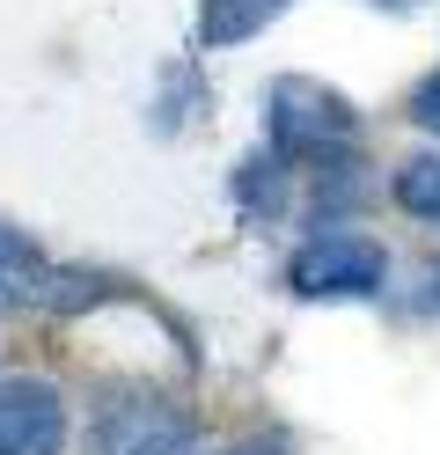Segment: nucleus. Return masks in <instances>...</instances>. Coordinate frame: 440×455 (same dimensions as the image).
Here are the masks:
<instances>
[{"label": "nucleus", "instance_id": "1", "mask_svg": "<svg viewBox=\"0 0 440 455\" xmlns=\"http://www.w3.org/2000/svg\"><path fill=\"white\" fill-rule=\"evenodd\" d=\"M264 140H272L279 162H323L360 140V110L308 74H279L264 89Z\"/></svg>", "mask_w": 440, "mask_h": 455}, {"label": "nucleus", "instance_id": "2", "mask_svg": "<svg viewBox=\"0 0 440 455\" xmlns=\"http://www.w3.org/2000/svg\"><path fill=\"white\" fill-rule=\"evenodd\" d=\"M96 455H198V419L155 382H125L96 404Z\"/></svg>", "mask_w": 440, "mask_h": 455}, {"label": "nucleus", "instance_id": "3", "mask_svg": "<svg viewBox=\"0 0 440 455\" xmlns=\"http://www.w3.org/2000/svg\"><path fill=\"white\" fill-rule=\"evenodd\" d=\"M286 287L301 301H374L389 287V250L374 235H352V228H331V235H308L286 258Z\"/></svg>", "mask_w": 440, "mask_h": 455}, {"label": "nucleus", "instance_id": "4", "mask_svg": "<svg viewBox=\"0 0 440 455\" xmlns=\"http://www.w3.org/2000/svg\"><path fill=\"white\" fill-rule=\"evenodd\" d=\"M0 455H67V396L44 375L0 382Z\"/></svg>", "mask_w": 440, "mask_h": 455}, {"label": "nucleus", "instance_id": "5", "mask_svg": "<svg viewBox=\"0 0 440 455\" xmlns=\"http://www.w3.org/2000/svg\"><path fill=\"white\" fill-rule=\"evenodd\" d=\"M286 0H198V52H235L257 30H272Z\"/></svg>", "mask_w": 440, "mask_h": 455}, {"label": "nucleus", "instance_id": "6", "mask_svg": "<svg viewBox=\"0 0 440 455\" xmlns=\"http://www.w3.org/2000/svg\"><path fill=\"white\" fill-rule=\"evenodd\" d=\"M52 265L37 258V250H29L22 235H15V228H0V316H8V308H29V301H52Z\"/></svg>", "mask_w": 440, "mask_h": 455}, {"label": "nucleus", "instance_id": "7", "mask_svg": "<svg viewBox=\"0 0 440 455\" xmlns=\"http://www.w3.org/2000/svg\"><path fill=\"white\" fill-rule=\"evenodd\" d=\"M389 198L404 213H419V220H440V148L433 155H411L396 177H389Z\"/></svg>", "mask_w": 440, "mask_h": 455}, {"label": "nucleus", "instance_id": "8", "mask_svg": "<svg viewBox=\"0 0 440 455\" xmlns=\"http://www.w3.org/2000/svg\"><path fill=\"white\" fill-rule=\"evenodd\" d=\"M411 125H426V132H440V74H426L419 89H411Z\"/></svg>", "mask_w": 440, "mask_h": 455}, {"label": "nucleus", "instance_id": "9", "mask_svg": "<svg viewBox=\"0 0 440 455\" xmlns=\"http://www.w3.org/2000/svg\"><path fill=\"white\" fill-rule=\"evenodd\" d=\"M220 455H286V434H243V441H228Z\"/></svg>", "mask_w": 440, "mask_h": 455}, {"label": "nucleus", "instance_id": "10", "mask_svg": "<svg viewBox=\"0 0 440 455\" xmlns=\"http://www.w3.org/2000/svg\"><path fill=\"white\" fill-rule=\"evenodd\" d=\"M389 8H404V0H389Z\"/></svg>", "mask_w": 440, "mask_h": 455}]
</instances>
